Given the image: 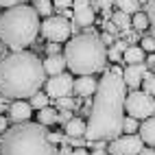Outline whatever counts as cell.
Wrapping results in <instances>:
<instances>
[{
  "label": "cell",
  "mask_w": 155,
  "mask_h": 155,
  "mask_svg": "<svg viewBox=\"0 0 155 155\" xmlns=\"http://www.w3.org/2000/svg\"><path fill=\"white\" fill-rule=\"evenodd\" d=\"M125 98H127V83L122 74H116L105 68L90 109L85 140L111 142L114 138L120 136L122 122H125Z\"/></svg>",
  "instance_id": "obj_1"
},
{
  "label": "cell",
  "mask_w": 155,
  "mask_h": 155,
  "mask_svg": "<svg viewBox=\"0 0 155 155\" xmlns=\"http://www.w3.org/2000/svg\"><path fill=\"white\" fill-rule=\"evenodd\" d=\"M46 83L44 61L26 50H13L0 59V96L31 98Z\"/></svg>",
  "instance_id": "obj_2"
},
{
  "label": "cell",
  "mask_w": 155,
  "mask_h": 155,
  "mask_svg": "<svg viewBox=\"0 0 155 155\" xmlns=\"http://www.w3.org/2000/svg\"><path fill=\"white\" fill-rule=\"evenodd\" d=\"M64 57L72 74H96V72L105 70L107 48L96 33H81L68 39V44L64 46Z\"/></svg>",
  "instance_id": "obj_3"
},
{
  "label": "cell",
  "mask_w": 155,
  "mask_h": 155,
  "mask_svg": "<svg viewBox=\"0 0 155 155\" xmlns=\"http://www.w3.org/2000/svg\"><path fill=\"white\" fill-rule=\"evenodd\" d=\"M0 155H59L48 140V131L39 122H18L2 133Z\"/></svg>",
  "instance_id": "obj_4"
},
{
  "label": "cell",
  "mask_w": 155,
  "mask_h": 155,
  "mask_svg": "<svg viewBox=\"0 0 155 155\" xmlns=\"http://www.w3.org/2000/svg\"><path fill=\"white\" fill-rule=\"evenodd\" d=\"M39 28L42 24H39V13L35 7H11L0 18V42L11 46L13 50H24L35 42Z\"/></svg>",
  "instance_id": "obj_5"
},
{
  "label": "cell",
  "mask_w": 155,
  "mask_h": 155,
  "mask_svg": "<svg viewBox=\"0 0 155 155\" xmlns=\"http://www.w3.org/2000/svg\"><path fill=\"white\" fill-rule=\"evenodd\" d=\"M125 109L129 116L144 120L155 116V98L153 94H147L144 90H131V94H127L125 98Z\"/></svg>",
  "instance_id": "obj_6"
},
{
  "label": "cell",
  "mask_w": 155,
  "mask_h": 155,
  "mask_svg": "<svg viewBox=\"0 0 155 155\" xmlns=\"http://www.w3.org/2000/svg\"><path fill=\"white\" fill-rule=\"evenodd\" d=\"M42 35L48 42H68L72 35V20L64 15H48L42 22Z\"/></svg>",
  "instance_id": "obj_7"
},
{
  "label": "cell",
  "mask_w": 155,
  "mask_h": 155,
  "mask_svg": "<svg viewBox=\"0 0 155 155\" xmlns=\"http://www.w3.org/2000/svg\"><path fill=\"white\" fill-rule=\"evenodd\" d=\"M144 149V140L140 138V133H127V136H118L109 142L107 153L111 155H140Z\"/></svg>",
  "instance_id": "obj_8"
},
{
  "label": "cell",
  "mask_w": 155,
  "mask_h": 155,
  "mask_svg": "<svg viewBox=\"0 0 155 155\" xmlns=\"http://www.w3.org/2000/svg\"><path fill=\"white\" fill-rule=\"evenodd\" d=\"M46 94L57 101V98H64L70 96V92L74 90V74L72 72H61V74H53L50 79H46Z\"/></svg>",
  "instance_id": "obj_9"
},
{
  "label": "cell",
  "mask_w": 155,
  "mask_h": 155,
  "mask_svg": "<svg viewBox=\"0 0 155 155\" xmlns=\"http://www.w3.org/2000/svg\"><path fill=\"white\" fill-rule=\"evenodd\" d=\"M147 70H149L147 64H129V66H125L122 79H125L127 87L138 90V87L142 85V81H144V74H147Z\"/></svg>",
  "instance_id": "obj_10"
},
{
  "label": "cell",
  "mask_w": 155,
  "mask_h": 155,
  "mask_svg": "<svg viewBox=\"0 0 155 155\" xmlns=\"http://www.w3.org/2000/svg\"><path fill=\"white\" fill-rule=\"evenodd\" d=\"M31 116H33V107H31V103H26L24 98H18L9 105V120H11L13 125L26 122Z\"/></svg>",
  "instance_id": "obj_11"
},
{
  "label": "cell",
  "mask_w": 155,
  "mask_h": 155,
  "mask_svg": "<svg viewBox=\"0 0 155 155\" xmlns=\"http://www.w3.org/2000/svg\"><path fill=\"white\" fill-rule=\"evenodd\" d=\"M96 2L94 5H83V7H74V15H72V22L77 26L85 28V26H92L96 20Z\"/></svg>",
  "instance_id": "obj_12"
},
{
  "label": "cell",
  "mask_w": 155,
  "mask_h": 155,
  "mask_svg": "<svg viewBox=\"0 0 155 155\" xmlns=\"http://www.w3.org/2000/svg\"><path fill=\"white\" fill-rule=\"evenodd\" d=\"M96 87H98V81L94 79V74H83V77L74 79V94L81 96V98H87L92 94H96Z\"/></svg>",
  "instance_id": "obj_13"
},
{
  "label": "cell",
  "mask_w": 155,
  "mask_h": 155,
  "mask_svg": "<svg viewBox=\"0 0 155 155\" xmlns=\"http://www.w3.org/2000/svg\"><path fill=\"white\" fill-rule=\"evenodd\" d=\"M68 68V61H66V57L64 55H48L46 59H44V70H46V74H61Z\"/></svg>",
  "instance_id": "obj_14"
},
{
  "label": "cell",
  "mask_w": 155,
  "mask_h": 155,
  "mask_svg": "<svg viewBox=\"0 0 155 155\" xmlns=\"http://www.w3.org/2000/svg\"><path fill=\"white\" fill-rule=\"evenodd\" d=\"M85 131H87V122L81 118H72L64 125V133L68 138H85Z\"/></svg>",
  "instance_id": "obj_15"
},
{
  "label": "cell",
  "mask_w": 155,
  "mask_h": 155,
  "mask_svg": "<svg viewBox=\"0 0 155 155\" xmlns=\"http://www.w3.org/2000/svg\"><path fill=\"white\" fill-rule=\"evenodd\" d=\"M138 133H140V138L144 140V144L155 147V116L144 118L142 125H140V129H138Z\"/></svg>",
  "instance_id": "obj_16"
},
{
  "label": "cell",
  "mask_w": 155,
  "mask_h": 155,
  "mask_svg": "<svg viewBox=\"0 0 155 155\" xmlns=\"http://www.w3.org/2000/svg\"><path fill=\"white\" fill-rule=\"evenodd\" d=\"M122 64H144V48L142 46H133L129 44L127 50H125V55H122Z\"/></svg>",
  "instance_id": "obj_17"
},
{
  "label": "cell",
  "mask_w": 155,
  "mask_h": 155,
  "mask_svg": "<svg viewBox=\"0 0 155 155\" xmlns=\"http://www.w3.org/2000/svg\"><path fill=\"white\" fill-rule=\"evenodd\" d=\"M57 109L55 107H44V109H39L37 111V122H39V125H44V127H48V125H55V122H57Z\"/></svg>",
  "instance_id": "obj_18"
},
{
  "label": "cell",
  "mask_w": 155,
  "mask_h": 155,
  "mask_svg": "<svg viewBox=\"0 0 155 155\" xmlns=\"http://www.w3.org/2000/svg\"><path fill=\"white\" fill-rule=\"evenodd\" d=\"M127 42H125V39H116V42H114V46L109 48V59L111 61H116V64H120V61H122V55H125V50H127Z\"/></svg>",
  "instance_id": "obj_19"
},
{
  "label": "cell",
  "mask_w": 155,
  "mask_h": 155,
  "mask_svg": "<svg viewBox=\"0 0 155 155\" xmlns=\"http://www.w3.org/2000/svg\"><path fill=\"white\" fill-rule=\"evenodd\" d=\"M111 20H114V24L120 28V33H122V31H127V28H131V15L125 13V11H120V9L111 13Z\"/></svg>",
  "instance_id": "obj_20"
},
{
  "label": "cell",
  "mask_w": 155,
  "mask_h": 155,
  "mask_svg": "<svg viewBox=\"0 0 155 155\" xmlns=\"http://www.w3.org/2000/svg\"><path fill=\"white\" fill-rule=\"evenodd\" d=\"M149 18H147V13L144 11H138V13H133L131 15V28H136L138 33H142L144 28H149Z\"/></svg>",
  "instance_id": "obj_21"
},
{
  "label": "cell",
  "mask_w": 155,
  "mask_h": 155,
  "mask_svg": "<svg viewBox=\"0 0 155 155\" xmlns=\"http://www.w3.org/2000/svg\"><path fill=\"white\" fill-rule=\"evenodd\" d=\"M50 101H53V98H50L48 94H44V92H37V94H33V96H31V107H33V109H44V107H48V103Z\"/></svg>",
  "instance_id": "obj_22"
},
{
  "label": "cell",
  "mask_w": 155,
  "mask_h": 155,
  "mask_svg": "<svg viewBox=\"0 0 155 155\" xmlns=\"http://www.w3.org/2000/svg\"><path fill=\"white\" fill-rule=\"evenodd\" d=\"M116 7L120 11L133 15V13H138V9H140V0H116Z\"/></svg>",
  "instance_id": "obj_23"
},
{
  "label": "cell",
  "mask_w": 155,
  "mask_h": 155,
  "mask_svg": "<svg viewBox=\"0 0 155 155\" xmlns=\"http://www.w3.org/2000/svg\"><path fill=\"white\" fill-rule=\"evenodd\" d=\"M35 9H37V13L42 18H48V15H53L55 5L50 2V0H35Z\"/></svg>",
  "instance_id": "obj_24"
},
{
  "label": "cell",
  "mask_w": 155,
  "mask_h": 155,
  "mask_svg": "<svg viewBox=\"0 0 155 155\" xmlns=\"http://www.w3.org/2000/svg\"><path fill=\"white\" fill-rule=\"evenodd\" d=\"M116 5V0H96V9L103 11V18L109 20L111 18V7Z\"/></svg>",
  "instance_id": "obj_25"
},
{
  "label": "cell",
  "mask_w": 155,
  "mask_h": 155,
  "mask_svg": "<svg viewBox=\"0 0 155 155\" xmlns=\"http://www.w3.org/2000/svg\"><path fill=\"white\" fill-rule=\"evenodd\" d=\"M142 90L147 92V94H153V96H155V74H153V72H149V70H147V74H144Z\"/></svg>",
  "instance_id": "obj_26"
},
{
  "label": "cell",
  "mask_w": 155,
  "mask_h": 155,
  "mask_svg": "<svg viewBox=\"0 0 155 155\" xmlns=\"http://www.w3.org/2000/svg\"><path fill=\"white\" fill-rule=\"evenodd\" d=\"M138 129H140L138 118H133V116H125V122H122V133H136Z\"/></svg>",
  "instance_id": "obj_27"
},
{
  "label": "cell",
  "mask_w": 155,
  "mask_h": 155,
  "mask_svg": "<svg viewBox=\"0 0 155 155\" xmlns=\"http://www.w3.org/2000/svg\"><path fill=\"white\" fill-rule=\"evenodd\" d=\"M79 105L77 98H70V96H64V98H57V109H74Z\"/></svg>",
  "instance_id": "obj_28"
},
{
  "label": "cell",
  "mask_w": 155,
  "mask_h": 155,
  "mask_svg": "<svg viewBox=\"0 0 155 155\" xmlns=\"http://www.w3.org/2000/svg\"><path fill=\"white\" fill-rule=\"evenodd\" d=\"M140 46L144 48V53H155V37H153V35H147V37H142Z\"/></svg>",
  "instance_id": "obj_29"
},
{
  "label": "cell",
  "mask_w": 155,
  "mask_h": 155,
  "mask_svg": "<svg viewBox=\"0 0 155 155\" xmlns=\"http://www.w3.org/2000/svg\"><path fill=\"white\" fill-rule=\"evenodd\" d=\"M144 13H147V18H149V22L155 26V0H149L147 5H144Z\"/></svg>",
  "instance_id": "obj_30"
},
{
  "label": "cell",
  "mask_w": 155,
  "mask_h": 155,
  "mask_svg": "<svg viewBox=\"0 0 155 155\" xmlns=\"http://www.w3.org/2000/svg\"><path fill=\"white\" fill-rule=\"evenodd\" d=\"M103 28H105V33H111V35H120V28L116 26V24H114V20L109 18V20H103Z\"/></svg>",
  "instance_id": "obj_31"
},
{
  "label": "cell",
  "mask_w": 155,
  "mask_h": 155,
  "mask_svg": "<svg viewBox=\"0 0 155 155\" xmlns=\"http://www.w3.org/2000/svg\"><path fill=\"white\" fill-rule=\"evenodd\" d=\"M72 120V109H59V114H57V122H70Z\"/></svg>",
  "instance_id": "obj_32"
},
{
  "label": "cell",
  "mask_w": 155,
  "mask_h": 155,
  "mask_svg": "<svg viewBox=\"0 0 155 155\" xmlns=\"http://www.w3.org/2000/svg\"><path fill=\"white\" fill-rule=\"evenodd\" d=\"M18 5H26V0H0V7L2 9H11V7H18Z\"/></svg>",
  "instance_id": "obj_33"
},
{
  "label": "cell",
  "mask_w": 155,
  "mask_h": 155,
  "mask_svg": "<svg viewBox=\"0 0 155 155\" xmlns=\"http://www.w3.org/2000/svg\"><path fill=\"white\" fill-rule=\"evenodd\" d=\"M48 140L53 142V144H64L66 136H64V133H50V131H48Z\"/></svg>",
  "instance_id": "obj_34"
},
{
  "label": "cell",
  "mask_w": 155,
  "mask_h": 155,
  "mask_svg": "<svg viewBox=\"0 0 155 155\" xmlns=\"http://www.w3.org/2000/svg\"><path fill=\"white\" fill-rule=\"evenodd\" d=\"M46 50H48V55H59L61 53V46H59V42H48Z\"/></svg>",
  "instance_id": "obj_35"
},
{
  "label": "cell",
  "mask_w": 155,
  "mask_h": 155,
  "mask_svg": "<svg viewBox=\"0 0 155 155\" xmlns=\"http://www.w3.org/2000/svg\"><path fill=\"white\" fill-rule=\"evenodd\" d=\"M72 2L74 0H53L55 9H68V7H72Z\"/></svg>",
  "instance_id": "obj_36"
},
{
  "label": "cell",
  "mask_w": 155,
  "mask_h": 155,
  "mask_svg": "<svg viewBox=\"0 0 155 155\" xmlns=\"http://www.w3.org/2000/svg\"><path fill=\"white\" fill-rule=\"evenodd\" d=\"M101 39L105 42V46H114V42H116V35H111V33H103Z\"/></svg>",
  "instance_id": "obj_37"
},
{
  "label": "cell",
  "mask_w": 155,
  "mask_h": 155,
  "mask_svg": "<svg viewBox=\"0 0 155 155\" xmlns=\"http://www.w3.org/2000/svg\"><path fill=\"white\" fill-rule=\"evenodd\" d=\"M9 129V122H7V118L5 116H0V136H2V133Z\"/></svg>",
  "instance_id": "obj_38"
},
{
  "label": "cell",
  "mask_w": 155,
  "mask_h": 155,
  "mask_svg": "<svg viewBox=\"0 0 155 155\" xmlns=\"http://www.w3.org/2000/svg\"><path fill=\"white\" fill-rule=\"evenodd\" d=\"M147 66H149V68H155V53H151V55L147 57Z\"/></svg>",
  "instance_id": "obj_39"
},
{
  "label": "cell",
  "mask_w": 155,
  "mask_h": 155,
  "mask_svg": "<svg viewBox=\"0 0 155 155\" xmlns=\"http://www.w3.org/2000/svg\"><path fill=\"white\" fill-rule=\"evenodd\" d=\"M70 155H90V153H87V151H85L83 147H81V149H77V151H72Z\"/></svg>",
  "instance_id": "obj_40"
},
{
  "label": "cell",
  "mask_w": 155,
  "mask_h": 155,
  "mask_svg": "<svg viewBox=\"0 0 155 155\" xmlns=\"http://www.w3.org/2000/svg\"><path fill=\"white\" fill-rule=\"evenodd\" d=\"M92 155H107V151H105V149H94V151H92Z\"/></svg>",
  "instance_id": "obj_41"
},
{
  "label": "cell",
  "mask_w": 155,
  "mask_h": 155,
  "mask_svg": "<svg viewBox=\"0 0 155 155\" xmlns=\"http://www.w3.org/2000/svg\"><path fill=\"white\" fill-rule=\"evenodd\" d=\"M5 107H7V96H5V98H0V114L5 111Z\"/></svg>",
  "instance_id": "obj_42"
},
{
  "label": "cell",
  "mask_w": 155,
  "mask_h": 155,
  "mask_svg": "<svg viewBox=\"0 0 155 155\" xmlns=\"http://www.w3.org/2000/svg\"><path fill=\"white\" fill-rule=\"evenodd\" d=\"M140 155H155V151H153V149H142Z\"/></svg>",
  "instance_id": "obj_43"
},
{
  "label": "cell",
  "mask_w": 155,
  "mask_h": 155,
  "mask_svg": "<svg viewBox=\"0 0 155 155\" xmlns=\"http://www.w3.org/2000/svg\"><path fill=\"white\" fill-rule=\"evenodd\" d=\"M111 72H116V74H122V72H125V70H122L120 66H114V68H111Z\"/></svg>",
  "instance_id": "obj_44"
},
{
  "label": "cell",
  "mask_w": 155,
  "mask_h": 155,
  "mask_svg": "<svg viewBox=\"0 0 155 155\" xmlns=\"http://www.w3.org/2000/svg\"><path fill=\"white\" fill-rule=\"evenodd\" d=\"M151 35H153V37H155V26H153V28H151Z\"/></svg>",
  "instance_id": "obj_45"
},
{
  "label": "cell",
  "mask_w": 155,
  "mask_h": 155,
  "mask_svg": "<svg viewBox=\"0 0 155 155\" xmlns=\"http://www.w3.org/2000/svg\"><path fill=\"white\" fill-rule=\"evenodd\" d=\"M0 9H2V7H0ZM0 18H2V11H0Z\"/></svg>",
  "instance_id": "obj_46"
},
{
  "label": "cell",
  "mask_w": 155,
  "mask_h": 155,
  "mask_svg": "<svg viewBox=\"0 0 155 155\" xmlns=\"http://www.w3.org/2000/svg\"><path fill=\"white\" fill-rule=\"evenodd\" d=\"M107 155H111V153H107Z\"/></svg>",
  "instance_id": "obj_47"
}]
</instances>
